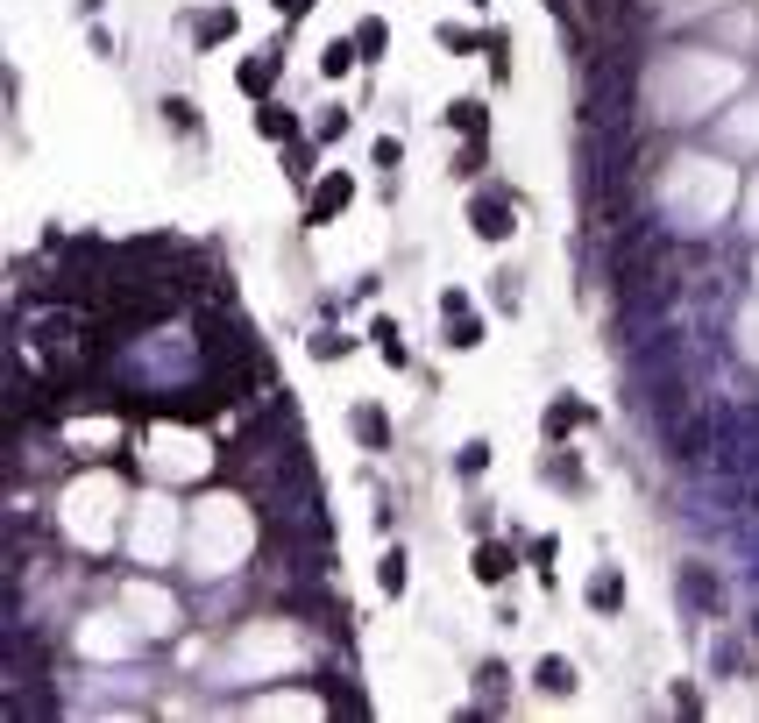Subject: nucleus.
I'll return each instance as SVG.
<instances>
[{"label": "nucleus", "mask_w": 759, "mask_h": 723, "mask_svg": "<svg viewBox=\"0 0 759 723\" xmlns=\"http://www.w3.org/2000/svg\"><path fill=\"white\" fill-rule=\"evenodd\" d=\"M490 468V440H462V454H454V475H462V482H476Z\"/></svg>", "instance_id": "nucleus-17"}, {"label": "nucleus", "mask_w": 759, "mask_h": 723, "mask_svg": "<svg viewBox=\"0 0 759 723\" xmlns=\"http://www.w3.org/2000/svg\"><path fill=\"white\" fill-rule=\"evenodd\" d=\"M469 8H483V0H469Z\"/></svg>", "instance_id": "nucleus-29"}, {"label": "nucleus", "mask_w": 759, "mask_h": 723, "mask_svg": "<svg viewBox=\"0 0 759 723\" xmlns=\"http://www.w3.org/2000/svg\"><path fill=\"white\" fill-rule=\"evenodd\" d=\"M355 43H362V57H384V50H391V29L369 15V22H355Z\"/></svg>", "instance_id": "nucleus-20"}, {"label": "nucleus", "mask_w": 759, "mask_h": 723, "mask_svg": "<svg viewBox=\"0 0 759 723\" xmlns=\"http://www.w3.org/2000/svg\"><path fill=\"white\" fill-rule=\"evenodd\" d=\"M447 128H454V135H483V128H490L483 100H454V107H447Z\"/></svg>", "instance_id": "nucleus-15"}, {"label": "nucleus", "mask_w": 759, "mask_h": 723, "mask_svg": "<svg viewBox=\"0 0 759 723\" xmlns=\"http://www.w3.org/2000/svg\"><path fill=\"white\" fill-rule=\"evenodd\" d=\"M277 78H284V50H263V57H249V64H242V71H235V86H242V93H256V100H263V93H270V86H277Z\"/></svg>", "instance_id": "nucleus-5"}, {"label": "nucleus", "mask_w": 759, "mask_h": 723, "mask_svg": "<svg viewBox=\"0 0 759 723\" xmlns=\"http://www.w3.org/2000/svg\"><path fill=\"white\" fill-rule=\"evenodd\" d=\"M476 688H483V702H497V695H504V667L483 660V667H476Z\"/></svg>", "instance_id": "nucleus-24"}, {"label": "nucleus", "mask_w": 759, "mask_h": 723, "mask_svg": "<svg viewBox=\"0 0 759 723\" xmlns=\"http://www.w3.org/2000/svg\"><path fill=\"white\" fill-rule=\"evenodd\" d=\"M582 419H589V405H575V397H554V405L540 412V433H547V440H568Z\"/></svg>", "instance_id": "nucleus-8"}, {"label": "nucleus", "mask_w": 759, "mask_h": 723, "mask_svg": "<svg viewBox=\"0 0 759 723\" xmlns=\"http://www.w3.org/2000/svg\"><path fill=\"white\" fill-rule=\"evenodd\" d=\"M270 8H277L284 22H298V15H313V0H270Z\"/></svg>", "instance_id": "nucleus-28"}, {"label": "nucleus", "mask_w": 759, "mask_h": 723, "mask_svg": "<svg viewBox=\"0 0 759 723\" xmlns=\"http://www.w3.org/2000/svg\"><path fill=\"white\" fill-rule=\"evenodd\" d=\"M731 667H745V646L738 638H717V674H731Z\"/></svg>", "instance_id": "nucleus-27"}, {"label": "nucleus", "mask_w": 759, "mask_h": 723, "mask_svg": "<svg viewBox=\"0 0 759 723\" xmlns=\"http://www.w3.org/2000/svg\"><path fill=\"white\" fill-rule=\"evenodd\" d=\"M575 681H582V674H575V660H561V653L533 667V688H540V695H575Z\"/></svg>", "instance_id": "nucleus-9"}, {"label": "nucleus", "mask_w": 759, "mask_h": 723, "mask_svg": "<svg viewBox=\"0 0 759 723\" xmlns=\"http://www.w3.org/2000/svg\"><path fill=\"white\" fill-rule=\"evenodd\" d=\"M348 199H355V178H348V171H327V178L313 185V199H306V227H327L334 213H348Z\"/></svg>", "instance_id": "nucleus-2"}, {"label": "nucleus", "mask_w": 759, "mask_h": 723, "mask_svg": "<svg viewBox=\"0 0 759 723\" xmlns=\"http://www.w3.org/2000/svg\"><path fill=\"white\" fill-rule=\"evenodd\" d=\"M376 582H384V596H405V582H412V560H405V546H391L384 560H376Z\"/></svg>", "instance_id": "nucleus-13"}, {"label": "nucleus", "mask_w": 759, "mask_h": 723, "mask_svg": "<svg viewBox=\"0 0 759 723\" xmlns=\"http://www.w3.org/2000/svg\"><path fill=\"white\" fill-rule=\"evenodd\" d=\"M369 341H376V355H384L391 369H405V362H412V348H405V327H398V319H376Z\"/></svg>", "instance_id": "nucleus-11"}, {"label": "nucleus", "mask_w": 759, "mask_h": 723, "mask_svg": "<svg viewBox=\"0 0 759 723\" xmlns=\"http://www.w3.org/2000/svg\"><path fill=\"white\" fill-rule=\"evenodd\" d=\"M369 156H376V171H398V164H405V142H398V135H376Z\"/></svg>", "instance_id": "nucleus-23"}, {"label": "nucleus", "mask_w": 759, "mask_h": 723, "mask_svg": "<svg viewBox=\"0 0 759 723\" xmlns=\"http://www.w3.org/2000/svg\"><path fill=\"white\" fill-rule=\"evenodd\" d=\"M256 135H263V142H298V121H291L284 107H263V114H256Z\"/></svg>", "instance_id": "nucleus-16"}, {"label": "nucleus", "mask_w": 759, "mask_h": 723, "mask_svg": "<svg viewBox=\"0 0 759 723\" xmlns=\"http://www.w3.org/2000/svg\"><path fill=\"white\" fill-rule=\"evenodd\" d=\"M164 121H171L178 135H199V107H192L185 93H171V100H164Z\"/></svg>", "instance_id": "nucleus-19"}, {"label": "nucleus", "mask_w": 759, "mask_h": 723, "mask_svg": "<svg viewBox=\"0 0 759 723\" xmlns=\"http://www.w3.org/2000/svg\"><path fill=\"white\" fill-rule=\"evenodd\" d=\"M440 50H454V57H462V50H490V29L476 36V29H454V22H440Z\"/></svg>", "instance_id": "nucleus-18"}, {"label": "nucleus", "mask_w": 759, "mask_h": 723, "mask_svg": "<svg viewBox=\"0 0 759 723\" xmlns=\"http://www.w3.org/2000/svg\"><path fill=\"white\" fill-rule=\"evenodd\" d=\"M469 227H476L483 241H504V234L518 227V206H511L504 192H476V199H469Z\"/></svg>", "instance_id": "nucleus-3"}, {"label": "nucleus", "mask_w": 759, "mask_h": 723, "mask_svg": "<svg viewBox=\"0 0 759 723\" xmlns=\"http://www.w3.org/2000/svg\"><path fill=\"white\" fill-rule=\"evenodd\" d=\"M589 610H596V617H618V610H625V575H618V568H596V575H589Z\"/></svg>", "instance_id": "nucleus-6"}, {"label": "nucleus", "mask_w": 759, "mask_h": 723, "mask_svg": "<svg viewBox=\"0 0 759 723\" xmlns=\"http://www.w3.org/2000/svg\"><path fill=\"white\" fill-rule=\"evenodd\" d=\"M355 64H362V43H355V36H334V43L320 50V71H327V78H348Z\"/></svg>", "instance_id": "nucleus-12"}, {"label": "nucleus", "mask_w": 759, "mask_h": 723, "mask_svg": "<svg viewBox=\"0 0 759 723\" xmlns=\"http://www.w3.org/2000/svg\"><path fill=\"white\" fill-rule=\"evenodd\" d=\"M235 36V8H206V15H192V43L199 50H213V43H227Z\"/></svg>", "instance_id": "nucleus-10"}, {"label": "nucleus", "mask_w": 759, "mask_h": 723, "mask_svg": "<svg viewBox=\"0 0 759 723\" xmlns=\"http://www.w3.org/2000/svg\"><path fill=\"white\" fill-rule=\"evenodd\" d=\"M313 135H320V142H341V135H348V114H341V107H327V114H320V128H313Z\"/></svg>", "instance_id": "nucleus-25"}, {"label": "nucleus", "mask_w": 759, "mask_h": 723, "mask_svg": "<svg viewBox=\"0 0 759 723\" xmlns=\"http://www.w3.org/2000/svg\"><path fill=\"white\" fill-rule=\"evenodd\" d=\"M440 327H447V348H483V319H476L469 291H447L440 298Z\"/></svg>", "instance_id": "nucleus-1"}, {"label": "nucleus", "mask_w": 759, "mask_h": 723, "mask_svg": "<svg viewBox=\"0 0 759 723\" xmlns=\"http://www.w3.org/2000/svg\"><path fill=\"white\" fill-rule=\"evenodd\" d=\"M674 589L689 596L696 610H717V603H724V582H717L710 568H681V575H674Z\"/></svg>", "instance_id": "nucleus-7"}, {"label": "nucleus", "mask_w": 759, "mask_h": 723, "mask_svg": "<svg viewBox=\"0 0 759 723\" xmlns=\"http://www.w3.org/2000/svg\"><path fill=\"white\" fill-rule=\"evenodd\" d=\"M454 171H462V178H476V171H483V135H469V149L454 156Z\"/></svg>", "instance_id": "nucleus-26"}, {"label": "nucleus", "mask_w": 759, "mask_h": 723, "mask_svg": "<svg viewBox=\"0 0 759 723\" xmlns=\"http://www.w3.org/2000/svg\"><path fill=\"white\" fill-rule=\"evenodd\" d=\"M511 568H518V546H504V539H483V546H476V582H483V589H504Z\"/></svg>", "instance_id": "nucleus-4"}, {"label": "nucleus", "mask_w": 759, "mask_h": 723, "mask_svg": "<svg viewBox=\"0 0 759 723\" xmlns=\"http://www.w3.org/2000/svg\"><path fill=\"white\" fill-rule=\"evenodd\" d=\"M348 348H355V341H348V334H334V327H320V334H313V355H320V362H341Z\"/></svg>", "instance_id": "nucleus-22"}, {"label": "nucleus", "mask_w": 759, "mask_h": 723, "mask_svg": "<svg viewBox=\"0 0 759 723\" xmlns=\"http://www.w3.org/2000/svg\"><path fill=\"white\" fill-rule=\"evenodd\" d=\"M355 440H362V447H376V454H384V447H391V419H384V412H376V405H362V412H355Z\"/></svg>", "instance_id": "nucleus-14"}, {"label": "nucleus", "mask_w": 759, "mask_h": 723, "mask_svg": "<svg viewBox=\"0 0 759 723\" xmlns=\"http://www.w3.org/2000/svg\"><path fill=\"white\" fill-rule=\"evenodd\" d=\"M490 78H497V86L511 78V36L504 29H490Z\"/></svg>", "instance_id": "nucleus-21"}]
</instances>
